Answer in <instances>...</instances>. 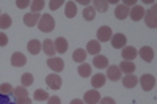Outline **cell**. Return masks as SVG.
<instances>
[{"label":"cell","instance_id":"1","mask_svg":"<svg viewBox=\"0 0 157 104\" xmlns=\"http://www.w3.org/2000/svg\"><path fill=\"white\" fill-rule=\"evenodd\" d=\"M38 27H39L41 32L49 33V32H52L55 29V21H54V18H52L50 14H43L41 19H39V22H38Z\"/></svg>","mask_w":157,"mask_h":104},{"label":"cell","instance_id":"2","mask_svg":"<svg viewBox=\"0 0 157 104\" xmlns=\"http://www.w3.org/2000/svg\"><path fill=\"white\" fill-rule=\"evenodd\" d=\"M140 85H141V88L145 90V92H151V90L155 87L154 76H151V74H143V76L140 77Z\"/></svg>","mask_w":157,"mask_h":104},{"label":"cell","instance_id":"3","mask_svg":"<svg viewBox=\"0 0 157 104\" xmlns=\"http://www.w3.org/2000/svg\"><path fill=\"white\" fill-rule=\"evenodd\" d=\"M47 66H49L50 70H54L55 73H60V71H63V68H64V62H63V58H60V57H49V58H47Z\"/></svg>","mask_w":157,"mask_h":104},{"label":"cell","instance_id":"4","mask_svg":"<svg viewBox=\"0 0 157 104\" xmlns=\"http://www.w3.org/2000/svg\"><path fill=\"white\" fill-rule=\"evenodd\" d=\"M101 101V93L98 90H88L83 95V102L85 104H98Z\"/></svg>","mask_w":157,"mask_h":104},{"label":"cell","instance_id":"5","mask_svg":"<svg viewBox=\"0 0 157 104\" xmlns=\"http://www.w3.org/2000/svg\"><path fill=\"white\" fill-rule=\"evenodd\" d=\"M110 40H112V46H113L115 49H123V47H126V43H127V38H126V35H123V33L113 35Z\"/></svg>","mask_w":157,"mask_h":104},{"label":"cell","instance_id":"6","mask_svg":"<svg viewBox=\"0 0 157 104\" xmlns=\"http://www.w3.org/2000/svg\"><path fill=\"white\" fill-rule=\"evenodd\" d=\"M46 84H47V87L52 88V90H58V88L61 87V77H60L58 74H49V76L46 77Z\"/></svg>","mask_w":157,"mask_h":104},{"label":"cell","instance_id":"7","mask_svg":"<svg viewBox=\"0 0 157 104\" xmlns=\"http://www.w3.org/2000/svg\"><path fill=\"white\" fill-rule=\"evenodd\" d=\"M155 13H157V8L152 6L151 10L145 11V19H146V25L151 29H155L157 27V21H155Z\"/></svg>","mask_w":157,"mask_h":104},{"label":"cell","instance_id":"8","mask_svg":"<svg viewBox=\"0 0 157 104\" xmlns=\"http://www.w3.org/2000/svg\"><path fill=\"white\" fill-rule=\"evenodd\" d=\"M112 36H113V33H112V29L109 25H102V27L98 29V40L99 41H109Z\"/></svg>","mask_w":157,"mask_h":104},{"label":"cell","instance_id":"9","mask_svg":"<svg viewBox=\"0 0 157 104\" xmlns=\"http://www.w3.org/2000/svg\"><path fill=\"white\" fill-rule=\"evenodd\" d=\"M27 63V57H25L22 52H14V54L11 55V65L16 68H21L24 65Z\"/></svg>","mask_w":157,"mask_h":104},{"label":"cell","instance_id":"10","mask_svg":"<svg viewBox=\"0 0 157 104\" xmlns=\"http://www.w3.org/2000/svg\"><path fill=\"white\" fill-rule=\"evenodd\" d=\"M121 55H123V58H124L126 62H132L135 57H138V52H137V49L132 47V46H126V47H123Z\"/></svg>","mask_w":157,"mask_h":104},{"label":"cell","instance_id":"11","mask_svg":"<svg viewBox=\"0 0 157 104\" xmlns=\"http://www.w3.org/2000/svg\"><path fill=\"white\" fill-rule=\"evenodd\" d=\"M107 77L110 81H120L121 79V70H120V66H116V65H109L107 66Z\"/></svg>","mask_w":157,"mask_h":104},{"label":"cell","instance_id":"12","mask_svg":"<svg viewBox=\"0 0 157 104\" xmlns=\"http://www.w3.org/2000/svg\"><path fill=\"white\" fill-rule=\"evenodd\" d=\"M41 16H39V13H29V14L24 16V24L27 25V27H35V25L39 22Z\"/></svg>","mask_w":157,"mask_h":104},{"label":"cell","instance_id":"13","mask_svg":"<svg viewBox=\"0 0 157 104\" xmlns=\"http://www.w3.org/2000/svg\"><path fill=\"white\" fill-rule=\"evenodd\" d=\"M129 16L132 18V21H140V19L145 18V8H143L141 5H137L129 11Z\"/></svg>","mask_w":157,"mask_h":104},{"label":"cell","instance_id":"14","mask_svg":"<svg viewBox=\"0 0 157 104\" xmlns=\"http://www.w3.org/2000/svg\"><path fill=\"white\" fill-rule=\"evenodd\" d=\"M138 55L145 60V62H152L154 60V50L149 47V46H143L138 52Z\"/></svg>","mask_w":157,"mask_h":104},{"label":"cell","instance_id":"15","mask_svg":"<svg viewBox=\"0 0 157 104\" xmlns=\"http://www.w3.org/2000/svg\"><path fill=\"white\" fill-rule=\"evenodd\" d=\"M101 52V43L93 40V41H88L86 44V54H91V55H99Z\"/></svg>","mask_w":157,"mask_h":104},{"label":"cell","instance_id":"16","mask_svg":"<svg viewBox=\"0 0 157 104\" xmlns=\"http://www.w3.org/2000/svg\"><path fill=\"white\" fill-rule=\"evenodd\" d=\"M91 85H93V88H94V90H96V88L104 87V85H105V76L101 74V73L94 74L93 77H91Z\"/></svg>","mask_w":157,"mask_h":104},{"label":"cell","instance_id":"17","mask_svg":"<svg viewBox=\"0 0 157 104\" xmlns=\"http://www.w3.org/2000/svg\"><path fill=\"white\" fill-rule=\"evenodd\" d=\"M54 44H55V50L58 52V54H64V52L68 50V41L64 40L63 36L57 38V40L54 41Z\"/></svg>","mask_w":157,"mask_h":104},{"label":"cell","instance_id":"18","mask_svg":"<svg viewBox=\"0 0 157 104\" xmlns=\"http://www.w3.org/2000/svg\"><path fill=\"white\" fill-rule=\"evenodd\" d=\"M115 16H116V19H120V21H123V19H126L127 16H129V8L126 6V5H118L116 6V10H115Z\"/></svg>","mask_w":157,"mask_h":104},{"label":"cell","instance_id":"19","mask_svg":"<svg viewBox=\"0 0 157 104\" xmlns=\"http://www.w3.org/2000/svg\"><path fill=\"white\" fill-rule=\"evenodd\" d=\"M138 84V77H135L134 74H126L124 79H123V85L126 88H134Z\"/></svg>","mask_w":157,"mask_h":104},{"label":"cell","instance_id":"20","mask_svg":"<svg viewBox=\"0 0 157 104\" xmlns=\"http://www.w3.org/2000/svg\"><path fill=\"white\" fill-rule=\"evenodd\" d=\"M27 49H29L30 54L38 55L39 50H41V41H39V40H30L29 44H27Z\"/></svg>","mask_w":157,"mask_h":104},{"label":"cell","instance_id":"21","mask_svg":"<svg viewBox=\"0 0 157 104\" xmlns=\"http://www.w3.org/2000/svg\"><path fill=\"white\" fill-rule=\"evenodd\" d=\"M41 46H43V50L46 52V55H55V44H54V41H50V40H44L43 43H41Z\"/></svg>","mask_w":157,"mask_h":104},{"label":"cell","instance_id":"22","mask_svg":"<svg viewBox=\"0 0 157 104\" xmlns=\"http://www.w3.org/2000/svg\"><path fill=\"white\" fill-rule=\"evenodd\" d=\"M120 70H121V73H124V74H132V73L137 70V66H135L132 62H126V60H123L121 65H120Z\"/></svg>","mask_w":157,"mask_h":104},{"label":"cell","instance_id":"23","mask_svg":"<svg viewBox=\"0 0 157 104\" xmlns=\"http://www.w3.org/2000/svg\"><path fill=\"white\" fill-rule=\"evenodd\" d=\"M93 65L96 68H107L109 66V58L105 55H94Z\"/></svg>","mask_w":157,"mask_h":104},{"label":"cell","instance_id":"24","mask_svg":"<svg viewBox=\"0 0 157 104\" xmlns=\"http://www.w3.org/2000/svg\"><path fill=\"white\" fill-rule=\"evenodd\" d=\"M72 60L77 63H85L86 60V50L85 49H75L72 54Z\"/></svg>","mask_w":157,"mask_h":104},{"label":"cell","instance_id":"25","mask_svg":"<svg viewBox=\"0 0 157 104\" xmlns=\"http://www.w3.org/2000/svg\"><path fill=\"white\" fill-rule=\"evenodd\" d=\"M64 14H66V18H69V19L75 18V14H77V5L74 2H68L66 8H64Z\"/></svg>","mask_w":157,"mask_h":104},{"label":"cell","instance_id":"26","mask_svg":"<svg viewBox=\"0 0 157 104\" xmlns=\"http://www.w3.org/2000/svg\"><path fill=\"white\" fill-rule=\"evenodd\" d=\"M77 73L82 77H90L91 76V66L88 63H80V66L77 68Z\"/></svg>","mask_w":157,"mask_h":104},{"label":"cell","instance_id":"27","mask_svg":"<svg viewBox=\"0 0 157 104\" xmlns=\"http://www.w3.org/2000/svg\"><path fill=\"white\" fill-rule=\"evenodd\" d=\"M93 5H94V6H93L94 11L98 10V11H101V13L107 11V8H109V2H105V0H94Z\"/></svg>","mask_w":157,"mask_h":104},{"label":"cell","instance_id":"28","mask_svg":"<svg viewBox=\"0 0 157 104\" xmlns=\"http://www.w3.org/2000/svg\"><path fill=\"white\" fill-rule=\"evenodd\" d=\"M11 27V18L10 14H0V29L5 30Z\"/></svg>","mask_w":157,"mask_h":104},{"label":"cell","instance_id":"29","mask_svg":"<svg viewBox=\"0 0 157 104\" xmlns=\"http://www.w3.org/2000/svg\"><path fill=\"white\" fill-rule=\"evenodd\" d=\"M46 6L44 0H33V2L30 3V8H32V13H39L43 8Z\"/></svg>","mask_w":157,"mask_h":104},{"label":"cell","instance_id":"30","mask_svg":"<svg viewBox=\"0 0 157 104\" xmlns=\"http://www.w3.org/2000/svg\"><path fill=\"white\" fill-rule=\"evenodd\" d=\"M21 84H22V87H30L32 84H33V74H30V73H25V74H22V77H21Z\"/></svg>","mask_w":157,"mask_h":104},{"label":"cell","instance_id":"31","mask_svg":"<svg viewBox=\"0 0 157 104\" xmlns=\"http://www.w3.org/2000/svg\"><path fill=\"white\" fill-rule=\"evenodd\" d=\"M13 95L16 96V99H17V98H27V96H29V92H27V88H25V87L21 85V87H16V88H14Z\"/></svg>","mask_w":157,"mask_h":104},{"label":"cell","instance_id":"32","mask_svg":"<svg viewBox=\"0 0 157 104\" xmlns=\"http://www.w3.org/2000/svg\"><path fill=\"white\" fill-rule=\"evenodd\" d=\"M35 99L36 101H47L50 96H49V93L46 92V90H36V92H35Z\"/></svg>","mask_w":157,"mask_h":104},{"label":"cell","instance_id":"33","mask_svg":"<svg viewBox=\"0 0 157 104\" xmlns=\"http://www.w3.org/2000/svg\"><path fill=\"white\" fill-rule=\"evenodd\" d=\"M94 14H96V11H94L93 6H86V8L83 10V18H85L86 21H93V19H94Z\"/></svg>","mask_w":157,"mask_h":104},{"label":"cell","instance_id":"34","mask_svg":"<svg viewBox=\"0 0 157 104\" xmlns=\"http://www.w3.org/2000/svg\"><path fill=\"white\" fill-rule=\"evenodd\" d=\"M13 92H14V88H13L10 84H2V85H0V93H3V95H13Z\"/></svg>","mask_w":157,"mask_h":104},{"label":"cell","instance_id":"35","mask_svg":"<svg viewBox=\"0 0 157 104\" xmlns=\"http://www.w3.org/2000/svg\"><path fill=\"white\" fill-rule=\"evenodd\" d=\"M0 104H16V101H11L10 95H3V93H0Z\"/></svg>","mask_w":157,"mask_h":104},{"label":"cell","instance_id":"36","mask_svg":"<svg viewBox=\"0 0 157 104\" xmlns=\"http://www.w3.org/2000/svg\"><path fill=\"white\" fill-rule=\"evenodd\" d=\"M61 5H63V0H50V3H49L50 10H58Z\"/></svg>","mask_w":157,"mask_h":104},{"label":"cell","instance_id":"37","mask_svg":"<svg viewBox=\"0 0 157 104\" xmlns=\"http://www.w3.org/2000/svg\"><path fill=\"white\" fill-rule=\"evenodd\" d=\"M30 3L32 2H29V0H17L16 2L17 8H27V6H30Z\"/></svg>","mask_w":157,"mask_h":104},{"label":"cell","instance_id":"38","mask_svg":"<svg viewBox=\"0 0 157 104\" xmlns=\"http://www.w3.org/2000/svg\"><path fill=\"white\" fill-rule=\"evenodd\" d=\"M6 44H8V36L0 32V46H6Z\"/></svg>","mask_w":157,"mask_h":104},{"label":"cell","instance_id":"39","mask_svg":"<svg viewBox=\"0 0 157 104\" xmlns=\"http://www.w3.org/2000/svg\"><path fill=\"white\" fill-rule=\"evenodd\" d=\"M16 104H32V99L27 96V98H17L16 99Z\"/></svg>","mask_w":157,"mask_h":104},{"label":"cell","instance_id":"40","mask_svg":"<svg viewBox=\"0 0 157 104\" xmlns=\"http://www.w3.org/2000/svg\"><path fill=\"white\" fill-rule=\"evenodd\" d=\"M47 104H61V101H60L58 96H50V98L47 99Z\"/></svg>","mask_w":157,"mask_h":104},{"label":"cell","instance_id":"41","mask_svg":"<svg viewBox=\"0 0 157 104\" xmlns=\"http://www.w3.org/2000/svg\"><path fill=\"white\" fill-rule=\"evenodd\" d=\"M99 104H116V102H115L113 98H109V96H107V98H102V99L99 101Z\"/></svg>","mask_w":157,"mask_h":104},{"label":"cell","instance_id":"42","mask_svg":"<svg viewBox=\"0 0 157 104\" xmlns=\"http://www.w3.org/2000/svg\"><path fill=\"white\" fill-rule=\"evenodd\" d=\"M71 104H85V102H83L82 99H72V101H71Z\"/></svg>","mask_w":157,"mask_h":104},{"label":"cell","instance_id":"43","mask_svg":"<svg viewBox=\"0 0 157 104\" xmlns=\"http://www.w3.org/2000/svg\"><path fill=\"white\" fill-rule=\"evenodd\" d=\"M123 5H126V6H127V5H135V0H132V2H124Z\"/></svg>","mask_w":157,"mask_h":104}]
</instances>
